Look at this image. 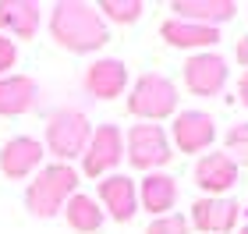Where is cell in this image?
Returning <instances> with one entry per match:
<instances>
[{"label": "cell", "instance_id": "cell-1", "mask_svg": "<svg viewBox=\"0 0 248 234\" xmlns=\"http://www.w3.org/2000/svg\"><path fill=\"white\" fill-rule=\"evenodd\" d=\"M50 39L67 53H99L110 43V25L89 0H57L50 11Z\"/></svg>", "mask_w": 248, "mask_h": 234}, {"label": "cell", "instance_id": "cell-2", "mask_svg": "<svg viewBox=\"0 0 248 234\" xmlns=\"http://www.w3.org/2000/svg\"><path fill=\"white\" fill-rule=\"evenodd\" d=\"M78 192V171L71 163H43L25 188V209L36 220H50Z\"/></svg>", "mask_w": 248, "mask_h": 234}, {"label": "cell", "instance_id": "cell-3", "mask_svg": "<svg viewBox=\"0 0 248 234\" xmlns=\"http://www.w3.org/2000/svg\"><path fill=\"white\" fill-rule=\"evenodd\" d=\"M89 135H93V121H89L85 110L57 107L46 117V128H43L39 142L53 156V163H71V160H82V153L89 146Z\"/></svg>", "mask_w": 248, "mask_h": 234}, {"label": "cell", "instance_id": "cell-4", "mask_svg": "<svg viewBox=\"0 0 248 234\" xmlns=\"http://www.w3.org/2000/svg\"><path fill=\"white\" fill-rule=\"evenodd\" d=\"M177 85L160 71H145L128 85V114L145 125H160V121L177 114Z\"/></svg>", "mask_w": 248, "mask_h": 234}, {"label": "cell", "instance_id": "cell-5", "mask_svg": "<svg viewBox=\"0 0 248 234\" xmlns=\"http://www.w3.org/2000/svg\"><path fill=\"white\" fill-rule=\"evenodd\" d=\"M124 160H128L135 171H163L167 163L174 160V146H170V135L163 131V125H131L124 131Z\"/></svg>", "mask_w": 248, "mask_h": 234}, {"label": "cell", "instance_id": "cell-6", "mask_svg": "<svg viewBox=\"0 0 248 234\" xmlns=\"http://www.w3.org/2000/svg\"><path fill=\"white\" fill-rule=\"evenodd\" d=\"M124 163V131L107 121V125H93L89 146L82 153V174L103 181L107 174H117V167Z\"/></svg>", "mask_w": 248, "mask_h": 234}, {"label": "cell", "instance_id": "cell-7", "mask_svg": "<svg viewBox=\"0 0 248 234\" xmlns=\"http://www.w3.org/2000/svg\"><path fill=\"white\" fill-rule=\"evenodd\" d=\"M181 78H185V89L191 96H220L231 82V68H227V57L217 50H206V53H191L181 68Z\"/></svg>", "mask_w": 248, "mask_h": 234}, {"label": "cell", "instance_id": "cell-8", "mask_svg": "<svg viewBox=\"0 0 248 234\" xmlns=\"http://www.w3.org/2000/svg\"><path fill=\"white\" fill-rule=\"evenodd\" d=\"M217 142V121L206 110H177L170 125V146L185 156H202Z\"/></svg>", "mask_w": 248, "mask_h": 234}, {"label": "cell", "instance_id": "cell-9", "mask_svg": "<svg viewBox=\"0 0 248 234\" xmlns=\"http://www.w3.org/2000/svg\"><path fill=\"white\" fill-rule=\"evenodd\" d=\"M238 220H241V203L227 195H220V199L202 195L191 203V213H188V224L202 234H231V231H238Z\"/></svg>", "mask_w": 248, "mask_h": 234}, {"label": "cell", "instance_id": "cell-10", "mask_svg": "<svg viewBox=\"0 0 248 234\" xmlns=\"http://www.w3.org/2000/svg\"><path fill=\"white\" fill-rule=\"evenodd\" d=\"M43 149L39 139L32 135H11L4 146H0V174L11 177V181H32V174L43 167Z\"/></svg>", "mask_w": 248, "mask_h": 234}, {"label": "cell", "instance_id": "cell-11", "mask_svg": "<svg viewBox=\"0 0 248 234\" xmlns=\"http://www.w3.org/2000/svg\"><path fill=\"white\" fill-rule=\"evenodd\" d=\"M93 199L114 224H128V220L139 213V188H135V181L128 174H107L103 181L96 185Z\"/></svg>", "mask_w": 248, "mask_h": 234}, {"label": "cell", "instance_id": "cell-12", "mask_svg": "<svg viewBox=\"0 0 248 234\" xmlns=\"http://www.w3.org/2000/svg\"><path fill=\"white\" fill-rule=\"evenodd\" d=\"M191 177H195V188L209 199L227 195L234 185H238V163L231 160L227 153H202L195 167H191Z\"/></svg>", "mask_w": 248, "mask_h": 234}, {"label": "cell", "instance_id": "cell-13", "mask_svg": "<svg viewBox=\"0 0 248 234\" xmlns=\"http://www.w3.org/2000/svg\"><path fill=\"white\" fill-rule=\"evenodd\" d=\"M82 85H85V93L93 99H103V103H107V99H117V96L128 93V85H131L128 64H124L121 57H96L85 68Z\"/></svg>", "mask_w": 248, "mask_h": 234}, {"label": "cell", "instance_id": "cell-14", "mask_svg": "<svg viewBox=\"0 0 248 234\" xmlns=\"http://www.w3.org/2000/svg\"><path fill=\"white\" fill-rule=\"evenodd\" d=\"M135 188H139V206H142L153 220H156V217L174 213L177 199H181L177 177H174V174H167V171H153V174H145Z\"/></svg>", "mask_w": 248, "mask_h": 234}, {"label": "cell", "instance_id": "cell-15", "mask_svg": "<svg viewBox=\"0 0 248 234\" xmlns=\"http://www.w3.org/2000/svg\"><path fill=\"white\" fill-rule=\"evenodd\" d=\"M43 25V7L36 0H0V32L7 39L32 43Z\"/></svg>", "mask_w": 248, "mask_h": 234}, {"label": "cell", "instance_id": "cell-16", "mask_svg": "<svg viewBox=\"0 0 248 234\" xmlns=\"http://www.w3.org/2000/svg\"><path fill=\"white\" fill-rule=\"evenodd\" d=\"M39 107V82L32 75H4L0 78V117H25Z\"/></svg>", "mask_w": 248, "mask_h": 234}, {"label": "cell", "instance_id": "cell-17", "mask_svg": "<svg viewBox=\"0 0 248 234\" xmlns=\"http://www.w3.org/2000/svg\"><path fill=\"white\" fill-rule=\"evenodd\" d=\"M160 36L167 47L174 50H188V53H206L220 43V29H206L195 21H181V18H167L160 25Z\"/></svg>", "mask_w": 248, "mask_h": 234}, {"label": "cell", "instance_id": "cell-18", "mask_svg": "<svg viewBox=\"0 0 248 234\" xmlns=\"http://www.w3.org/2000/svg\"><path fill=\"white\" fill-rule=\"evenodd\" d=\"M170 11H174V18H181V21L220 29L223 21H231L238 15V4H234V0H174Z\"/></svg>", "mask_w": 248, "mask_h": 234}, {"label": "cell", "instance_id": "cell-19", "mask_svg": "<svg viewBox=\"0 0 248 234\" xmlns=\"http://www.w3.org/2000/svg\"><path fill=\"white\" fill-rule=\"evenodd\" d=\"M61 213H64L67 227H71L75 234H96L99 227H103V220H107V213L99 209V203L93 195H85V192H75Z\"/></svg>", "mask_w": 248, "mask_h": 234}, {"label": "cell", "instance_id": "cell-20", "mask_svg": "<svg viewBox=\"0 0 248 234\" xmlns=\"http://www.w3.org/2000/svg\"><path fill=\"white\" fill-rule=\"evenodd\" d=\"M99 15H103L107 25H135L142 15H145V4L142 0H103L96 4Z\"/></svg>", "mask_w": 248, "mask_h": 234}, {"label": "cell", "instance_id": "cell-21", "mask_svg": "<svg viewBox=\"0 0 248 234\" xmlns=\"http://www.w3.org/2000/svg\"><path fill=\"white\" fill-rule=\"evenodd\" d=\"M223 153L231 156L238 167H248V121H238V125H231L227 139H223Z\"/></svg>", "mask_w": 248, "mask_h": 234}, {"label": "cell", "instance_id": "cell-22", "mask_svg": "<svg viewBox=\"0 0 248 234\" xmlns=\"http://www.w3.org/2000/svg\"><path fill=\"white\" fill-rule=\"evenodd\" d=\"M145 234H191V224L181 213H167V217H156L153 224L145 227Z\"/></svg>", "mask_w": 248, "mask_h": 234}, {"label": "cell", "instance_id": "cell-23", "mask_svg": "<svg viewBox=\"0 0 248 234\" xmlns=\"http://www.w3.org/2000/svg\"><path fill=\"white\" fill-rule=\"evenodd\" d=\"M18 64V43L15 39H7L4 32H0V78L11 75V68Z\"/></svg>", "mask_w": 248, "mask_h": 234}, {"label": "cell", "instance_id": "cell-24", "mask_svg": "<svg viewBox=\"0 0 248 234\" xmlns=\"http://www.w3.org/2000/svg\"><path fill=\"white\" fill-rule=\"evenodd\" d=\"M234 57H238V64L248 71V36H241V39H238V47H234Z\"/></svg>", "mask_w": 248, "mask_h": 234}, {"label": "cell", "instance_id": "cell-25", "mask_svg": "<svg viewBox=\"0 0 248 234\" xmlns=\"http://www.w3.org/2000/svg\"><path fill=\"white\" fill-rule=\"evenodd\" d=\"M238 99H241V107L248 110V71L238 78Z\"/></svg>", "mask_w": 248, "mask_h": 234}, {"label": "cell", "instance_id": "cell-26", "mask_svg": "<svg viewBox=\"0 0 248 234\" xmlns=\"http://www.w3.org/2000/svg\"><path fill=\"white\" fill-rule=\"evenodd\" d=\"M234 234H248V224H245V227H238V231H234Z\"/></svg>", "mask_w": 248, "mask_h": 234}]
</instances>
